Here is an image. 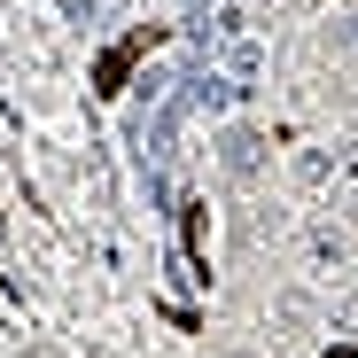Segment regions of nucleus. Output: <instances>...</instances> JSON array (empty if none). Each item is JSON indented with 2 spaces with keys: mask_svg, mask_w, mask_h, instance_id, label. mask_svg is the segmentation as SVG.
Instances as JSON below:
<instances>
[{
  "mask_svg": "<svg viewBox=\"0 0 358 358\" xmlns=\"http://www.w3.org/2000/svg\"><path fill=\"white\" fill-rule=\"evenodd\" d=\"M218 171H226V187H250L265 171V133L257 125H226L218 133Z\"/></svg>",
  "mask_w": 358,
  "mask_h": 358,
  "instance_id": "f257e3e1",
  "label": "nucleus"
},
{
  "mask_svg": "<svg viewBox=\"0 0 358 358\" xmlns=\"http://www.w3.org/2000/svg\"><path fill=\"white\" fill-rule=\"evenodd\" d=\"M350 250H358V234H350V226H335V218L312 226V257H320V265H343Z\"/></svg>",
  "mask_w": 358,
  "mask_h": 358,
  "instance_id": "f03ea898",
  "label": "nucleus"
},
{
  "mask_svg": "<svg viewBox=\"0 0 358 358\" xmlns=\"http://www.w3.org/2000/svg\"><path fill=\"white\" fill-rule=\"evenodd\" d=\"M327 47H335V55H358V16H343V24L327 31Z\"/></svg>",
  "mask_w": 358,
  "mask_h": 358,
  "instance_id": "7ed1b4c3",
  "label": "nucleus"
},
{
  "mask_svg": "<svg viewBox=\"0 0 358 358\" xmlns=\"http://www.w3.org/2000/svg\"><path fill=\"white\" fill-rule=\"evenodd\" d=\"M327 358H358V350H350V343H343V350H327Z\"/></svg>",
  "mask_w": 358,
  "mask_h": 358,
  "instance_id": "20e7f679",
  "label": "nucleus"
},
{
  "mask_svg": "<svg viewBox=\"0 0 358 358\" xmlns=\"http://www.w3.org/2000/svg\"><path fill=\"white\" fill-rule=\"evenodd\" d=\"M218 358H242V350H218Z\"/></svg>",
  "mask_w": 358,
  "mask_h": 358,
  "instance_id": "39448f33",
  "label": "nucleus"
}]
</instances>
